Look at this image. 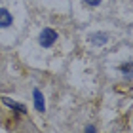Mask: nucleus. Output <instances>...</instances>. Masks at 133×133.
I'll list each match as a JSON object with an SVG mask.
<instances>
[{"mask_svg":"<svg viewBox=\"0 0 133 133\" xmlns=\"http://www.w3.org/2000/svg\"><path fill=\"white\" fill-rule=\"evenodd\" d=\"M55 40H57V32L53 31V29H44L38 36V44L42 48H51L55 44Z\"/></svg>","mask_w":133,"mask_h":133,"instance_id":"f257e3e1","label":"nucleus"},{"mask_svg":"<svg viewBox=\"0 0 133 133\" xmlns=\"http://www.w3.org/2000/svg\"><path fill=\"white\" fill-rule=\"evenodd\" d=\"M89 42L95 46H105L108 42V34L107 32H91L89 34Z\"/></svg>","mask_w":133,"mask_h":133,"instance_id":"f03ea898","label":"nucleus"},{"mask_svg":"<svg viewBox=\"0 0 133 133\" xmlns=\"http://www.w3.org/2000/svg\"><path fill=\"white\" fill-rule=\"evenodd\" d=\"M14 23V17L6 8H0V29H8Z\"/></svg>","mask_w":133,"mask_h":133,"instance_id":"7ed1b4c3","label":"nucleus"},{"mask_svg":"<svg viewBox=\"0 0 133 133\" xmlns=\"http://www.w3.org/2000/svg\"><path fill=\"white\" fill-rule=\"evenodd\" d=\"M32 95H34V107H36V110H38V112H46V101H44L42 91H40V89H34Z\"/></svg>","mask_w":133,"mask_h":133,"instance_id":"20e7f679","label":"nucleus"},{"mask_svg":"<svg viewBox=\"0 0 133 133\" xmlns=\"http://www.w3.org/2000/svg\"><path fill=\"white\" fill-rule=\"evenodd\" d=\"M2 101H4V105H8L10 108H14V110L21 112V114H25V112H27V108L23 107V105H19V103H15V101H11V99H8V97H4Z\"/></svg>","mask_w":133,"mask_h":133,"instance_id":"39448f33","label":"nucleus"},{"mask_svg":"<svg viewBox=\"0 0 133 133\" xmlns=\"http://www.w3.org/2000/svg\"><path fill=\"white\" fill-rule=\"evenodd\" d=\"M122 72L125 76H129V72H131V63H125L124 66H122Z\"/></svg>","mask_w":133,"mask_h":133,"instance_id":"423d86ee","label":"nucleus"},{"mask_svg":"<svg viewBox=\"0 0 133 133\" xmlns=\"http://www.w3.org/2000/svg\"><path fill=\"white\" fill-rule=\"evenodd\" d=\"M84 2H86L88 6H99V4H101V0H84Z\"/></svg>","mask_w":133,"mask_h":133,"instance_id":"0eeeda50","label":"nucleus"},{"mask_svg":"<svg viewBox=\"0 0 133 133\" xmlns=\"http://www.w3.org/2000/svg\"><path fill=\"white\" fill-rule=\"evenodd\" d=\"M86 133H97V129H95L93 125H88V128H86Z\"/></svg>","mask_w":133,"mask_h":133,"instance_id":"6e6552de","label":"nucleus"}]
</instances>
